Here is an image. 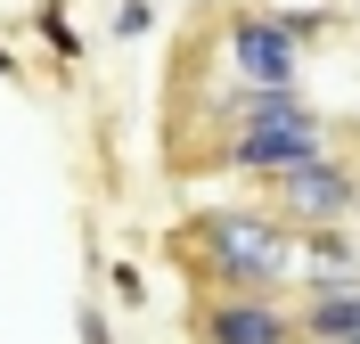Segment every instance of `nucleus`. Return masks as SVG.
<instances>
[{"mask_svg": "<svg viewBox=\"0 0 360 344\" xmlns=\"http://www.w3.org/2000/svg\"><path fill=\"white\" fill-rule=\"evenodd\" d=\"M188 287L205 295H278L295 279V229L270 222L262 205H205L180 222Z\"/></svg>", "mask_w": 360, "mask_h": 344, "instance_id": "nucleus-1", "label": "nucleus"}, {"mask_svg": "<svg viewBox=\"0 0 360 344\" xmlns=\"http://www.w3.org/2000/svg\"><path fill=\"white\" fill-rule=\"evenodd\" d=\"M262 197H270V222H287L295 238H311V229H344L360 213V164L352 156H328L319 164H295V172H278V181H262Z\"/></svg>", "mask_w": 360, "mask_h": 344, "instance_id": "nucleus-2", "label": "nucleus"}, {"mask_svg": "<svg viewBox=\"0 0 360 344\" xmlns=\"http://www.w3.org/2000/svg\"><path fill=\"white\" fill-rule=\"evenodd\" d=\"M221 49H229L238 91H295V74H303V49L278 33L270 8H229L221 17Z\"/></svg>", "mask_w": 360, "mask_h": 344, "instance_id": "nucleus-3", "label": "nucleus"}, {"mask_svg": "<svg viewBox=\"0 0 360 344\" xmlns=\"http://www.w3.org/2000/svg\"><path fill=\"white\" fill-rule=\"evenodd\" d=\"M319 156H328V115H303V123H238L213 148V164H238L254 181H278V172L319 164Z\"/></svg>", "mask_w": 360, "mask_h": 344, "instance_id": "nucleus-4", "label": "nucleus"}, {"mask_svg": "<svg viewBox=\"0 0 360 344\" xmlns=\"http://www.w3.org/2000/svg\"><path fill=\"white\" fill-rule=\"evenodd\" d=\"M188 328H197V344H295V320L270 295H205Z\"/></svg>", "mask_w": 360, "mask_h": 344, "instance_id": "nucleus-5", "label": "nucleus"}, {"mask_svg": "<svg viewBox=\"0 0 360 344\" xmlns=\"http://www.w3.org/2000/svg\"><path fill=\"white\" fill-rule=\"evenodd\" d=\"M360 336V287H319L295 312V344H352Z\"/></svg>", "mask_w": 360, "mask_h": 344, "instance_id": "nucleus-6", "label": "nucleus"}, {"mask_svg": "<svg viewBox=\"0 0 360 344\" xmlns=\"http://www.w3.org/2000/svg\"><path fill=\"white\" fill-rule=\"evenodd\" d=\"M107 33H115V42H139V33H156V0H115Z\"/></svg>", "mask_w": 360, "mask_h": 344, "instance_id": "nucleus-7", "label": "nucleus"}, {"mask_svg": "<svg viewBox=\"0 0 360 344\" xmlns=\"http://www.w3.org/2000/svg\"><path fill=\"white\" fill-rule=\"evenodd\" d=\"M41 33H49V49H58L66 66H74V58H82V42H74V25H66V17H49V8H41Z\"/></svg>", "mask_w": 360, "mask_h": 344, "instance_id": "nucleus-8", "label": "nucleus"}, {"mask_svg": "<svg viewBox=\"0 0 360 344\" xmlns=\"http://www.w3.org/2000/svg\"><path fill=\"white\" fill-rule=\"evenodd\" d=\"M74 328H82V344H123V336H115V320L98 312V303H82V320H74Z\"/></svg>", "mask_w": 360, "mask_h": 344, "instance_id": "nucleus-9", "label": "nucleus"}, {"mask_svg": "<svg viewBox=\"0 0 360 344\" xmlns=\"http://www.w3.org/2000/svg\"><path fill=\"white\" fill-rule=\"evenodd\" d=\"M352 17H360V0H352Z\"/></svg>", "mask_w": 360, "mask_h": 344, "instance_id": "nucleus-10", "label": "nucleus"}, {"mask_svg": "<svg viewBox=\"0 0 360 344\" xmlns=\"http://www.w3.org/2000/svg\"><path fill=\"white\" fill-rule=\"evenodd\" d=\"M352 344H360V336H352Z\"/></svg>", "mask_w": 360, "mask_h": 344, "instance_id": "nucleus-11", "label": "nucleus"}]
</instances>
